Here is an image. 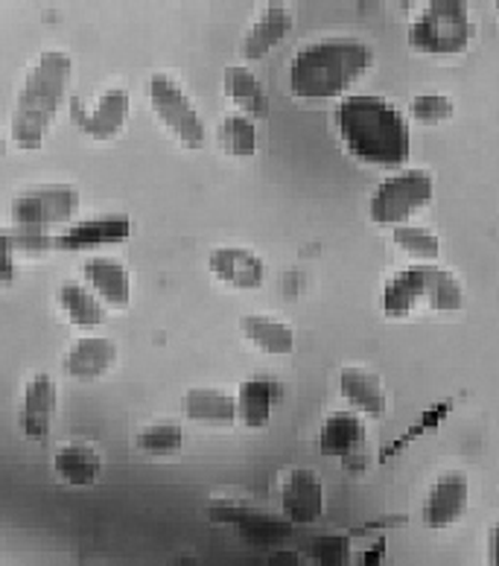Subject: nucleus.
Segmentation results:
<instances>
[{
  "mask_svg": "<svg viewBox=\"0 0 499 566\" xmlns=\"http://www.w3.org/2000/svg\"><path fill=\"white\" fill-rule=\"evenodd\" d=\"M392 240H395V245L406 258L420 260V263H433V260L441 258V240L424 226H412V222L397 226Z\"/></svg>",
  "mask_w": 499,
  "mask_h": 566,
  "instance_id": "30",
  "label": "nucleus"
},
{
  "mask_svg": "<svg viewBox=\"0 0 499 566\" xmlns=\"http://www.w3.org/2000/svg\"><path fill=\"white\" fill-rule=\"evenodd\" d=\"M117 365V342L108 336H82L65 354V371L73 380H100Z\"/></svg>",
  "mask_w": 499,
  "mask_h": 566,
  "instance_id": "17",
  "label": "nucleus"
},
{
  "mask_svg": "<svg viewBox=\"0 0 499 566\" xmlns=\"http://www.w3.org/2000/svg\"><path fill=\"white\" fill-rule=\"evenodd\" d=\"M73 62L65 50H48L35 59V65L27 71L21 94L15 99V112L9 123V135L18 149L33 153L48 140L56 114L62 108L71 88Z\"/></svg>",
  "mask_w": 499,
  "mask_h": 566,
  "instance_id": "2",
  "label": "nucleus"
},
{
  "mask_svg": "<svg viewBox=\"0 0 499 566\" xmlns=\"http://www.w3.org/2000/svg\"><path fill=\"white\" fill-rule=\"evenodd\" d=\"M283 389L281 382L269 377V374H254L237 386L233 397H237V421L249 429L269 427L274 415V406L281 400Z\"/></svg>",
  "mask_w": 499,
  "mask_h": 566,
  "instance_id": "16",
  "label": "nucleus"
},
{
  "mask_svg": "<svg viewBox=\"0 0 499 566\" xmlns=\"http://www.w3.org/2000/svg\"><path fill=\"white\" fill-rule=\"evenodd\" d=\"M336 129L347 153L371 167L397 170L412 153L409 126L383 97L356 94L342 99L336 108Z\"/></svg>",
  "mask_w": 499,
  "mask_h": 566,
  "instance_id": "1",
  "label": "nucleus"
},
{
  "mask_svg": "<svg viewBox=\"0 0 499 566\" xmlns=\"http://www.w3.org/2000/svg\"><path fill=\"white\" fill-rule=\"evenodd\" d=\"M82 277H85V286H89V290L94 292L103 304L126 307V304L132 301L129 269L123 266L121 260L91 258L89 263L82 266Z\"/></svg>",
  "mask_w": 499,
  "mask_h": 566,
  "instance_id": "21",
  "label": "nucleus"
},
{
  "mask_svg": "<svg viewBox=\"0 0 499 566\" xmlns=\"http://www.w3.org/2000/svg\"><path fill=\"white\" fill-rule=\"evenodd\" d=\"M315 566H347L351 564V543L345 534H319L310 546Z\"/></svg>",
  "mask_w": 499,
  "mask_h": 566,
  "instance_id": "31",
  "label": "nucleus"
},
{
  "mask_svg": "<svg viewBox=\"0 0 499 566\" xmlns=\"http://www.w3.org/2000/svg\"><path fill=\"white\" fill-rule=\"evenodd\" d=\"M292 30V12L283 3H267L260 9V15L251 21L249 33L242 39L240 53L251 62L263 59L272 48H278Z\"/></svg>",
  "mask_w": 499,
  "mask_h": 566,
  "instance_id": "20",
  "label": "nucleus"
},
{
  "mask_svg": "<svg viewBox=\"0 0 499 566\" xmlns=\"http://www.w3.org/2000/svg\"><path fill=\"white\" fill-rule=\"evenodd\" d=\"M137 450L144 455H153V459H164V455H173L181 450L185 444V429L176 421H155L146 423L135 438Z\"/></svg>",
  "mask_w": 499,
  "mask_h": 566,
  "instance_id": "29",
  "label": "nucleus"
},
{
  "mask_svg": "<svg viewBox=\"0 0 499 566\" xmlns=\"http://www.w3.org/2000/svg\"><path fill=\"white\" fill-rule=\"evenodd\" d=\"M208 272L222 286L237 292L260 290L267 281V263L258 251L242 249V245H219L208 254Z\"/></svg>",
  "mask_w": 499,
  "mask_h": 566,
  "instance_id": "10",
  "label": "nucleus"
},
{
  "mask_svg": "<svg viewBox=\"0 0 499 566\" xmlns=\"http://www.w3.org/2000/svg\"><path fill=\"white\" fill-rule=\"evenodd\" d=\"M129 91L126 88H105L91 108H82L73 103V120L80 123V129L94 140H112L117 138L129 120Z\"/></svg>",
  "mask_w": 499,
  "mask_h": 566,
  "instance_id": "12",
  "label": "nucleus"
},
{
  "mask_svg": "<svg viewBox=\"0 0 499 566\" xmlns=\"http://www.w3.org/2000/svg\"><path fill=\"white\" fill-rule=\"evenodd\" d=\"M208 520L217 526H231L242 541L258 546L281 543L292 534V523L287 517H274L269 511L240 500H214L208 505Z\"/></svg>",
  "mask_w": 499,
  "mask_h": 566,
  "instance_id": "9",
  "label": "nucleus"
},
{
  "mask_svg": "<svg viewBox=\"0 0 499 566\" xmlns=\"http://www.w3.org/2000/svg\"><path fill=\"white\" fill-rule=\"evenodd\" d=\"M59 307H62L67 322L73 327H80V331H94L108 318L103 301L80 281H65L59 286Z\"/></svg>",
  "mask_w": 499,
  "mask_h": 566,
  "instance_id": "27",
  "label": "nucleus"
},
{
  "mask_svg": "<svg viewBox=\"0 0 499 566\" xmlns=\"http://www.w3.org/2000/svg\"><path fill=\"white\" fill-rule=\"evenodd\" d=\"M187 421L208 427H231L237 421V397L219 386H196L185 395Z\"/></svg>",
  "mask_w": 499,
  "mask_h": 566,
  "instance_id": "22",
  "label": "nucleus"
},
{
  "mask_svg": "<svg viewBox=\"0 0 499 566\" xmlns=\"http://www.w3.org/2000/svg\"><path fill=\"white\" fill-rule=\"evenodd\" d=\"M435 181L424 170H403L388 176L383 185L374 190L368 202V217L377 226H406L420 208L433 202Z\"/></svg>",
  "mask_w": 499,
  "mask_h": 566,
  "instance_id": "6",
  "label": "nucleus"
},
{
  "mask_svg": "<svg viewBox=\"0 0 499 566\" xmlns=\"http://www.w3.org/2000/svg\"><path fill=\"white\" fill-rule=\"evenodd\" d=\"M53 249V237L33 228H0V286L15 281V254H41Z\"/></svg>",
  "mask_w": 499,
  "mask_h": 566,
  "instance_id": "24",
  "label": "nucleus"
},
{
  "mask_svg": "<svg viewBox=\"0 0 499 566\" xmlns=\"http://www.w3.org/2000/svg\"><path fill=\"white\" fill-rule=\"evenodd\" d=\"M467 505H470V482H467V473L450 470V473H444L429 488L424 509H420V520H424L427 528H450L465 517Z\"/></svg>",
  "mask_w": 499,
  "mask_h": 566,
  "instance_id": "11",
  "label": "nucleus"
},
{
  "mask_svg": "<svg viewBox=\"0 0 499 566\" xmlns=\"http://www.w3.org/2000/svg\"><path fill=\"white\" fill-rule=\"evenodd\" d=\"M173 566H196V560L190 555H181V558L173 560Z\"/></svg>",
  "mask_w": 499,
  "mask_h": 566,
  "instance_id": "35",
  "label": "nucleus"
},
{
  "mask_svg": "<svg viewBox=\"0 0 499 566\" xmlns=\"http://www.w3.org/2000/svg\"><path fill=\"white\" fill-rule=\"evenodd\" d=\"M222 91L226 97L231 99L237 112L258 120L269 112V99L267 91L260 85V80L246 65H231L226 67V76H222Z\"/></svg>",
  "mask_w": 499,
  "mask_h": 566,
  "instance_id": "26",
  "label": "nucleus"
},
{
  "mask_svg": "<svg viewBox=\"0 0 499 566\" xmlns=\"http://www.w3.org/2000/svg\"><path fill=\"white\" fill-rule=\"evenodd\" d=\"M269 566H306V558L295 549H274L269 555Z\"/></svg>",
  "mask_w": 499,
  "mask_h": 566,
  "instance_id": "33",
  "label": "nucleus"
},
{
  "mask_svg": "<svg viewBox=\"0 0 499 566\" xmlns=\"http://www.w3.org/2000/svg\"><path fill=\"white\" fill-rule=\"evenodd\" d=\"M465 304V286L450 269L435 263L401 269L383 286V313L388 318H406L420 307L433 313H456Z\"/></svg>",
  "mask_w": 499,
  "mask_h": 566,
  "instance_id": "4",
  "label": "nucleus"
},
{
  "mask_svg": "<svg viewBox=\"0 0 499 566\" xmlns=\"http://www.w3.org/2000/svg\"><path fill=\"white\" fill-rule=\"evenodd\" d=\"M129 234H132L129 217H123V213H105V217L82 219V222L67 228L65 234L53 237V249L89 251V249H100V245L123 243Z\"/></svg>",
  "mask_w": 499,
  "mask_h": 566,
  "instance_id": "14",
  "label": "nucleus"
},
{
  "mask_svg": "<svg viewBox=\"0 0 499 566\" xmlns=\"http://www.w3.org/2000/svg\"><path fill=\"white\" fill-rule=\"evenodd\" d=\"M339 391L345 397V403L351 406V412L365 415V418H380L386 412L388 397L383 389V380L377 374L363 368V365H347L339 374Z\"/></svg>",
  "mask_w": 499,
  "mask_h": 566,
  "instance_id": "18",
  "label": "nucleus"
},
{
  "mask_svg": "<svg viewBox=\"0 0 499 566\" xmlns=\"http://www.w3.org/2000/svg\"><path fill=\"white\" fill-rule=\"evenodd\" d=\"M488 564L499 566V523L488 534Z\"/></svg>",
  "mask_w": 499,
  "mask_h": 566,
  "instance_id": "34",
  "label": "nucleus"
},
{
  "mask_svg": "<svg viewBox=\"0 0 499 566\" xmlns=\"http://www.w3.org/2000/svg\"><path fill=\"white\" fill-rule=\"evenodd\" d=\"M146 91H149V106L164 129L187 149H199L205 144V120L190 94L169 73H153Z\"/></svg>",
  "mask_w": 499,
  "mask_h": 566,
  "instance_id": "7",
  "label": "nucleus"
},
{
  "mask_svg": "<svg viewBox=\"0 0 499 566\" xmlns=\"http://www.w3.org/2000/svg\"><path fill=\"white\" fill-rule=\"evenodd\" d=\"M0 153H3V146H0Z\"/></svg>",
  "mask_w": 499,
  "mask_h": 566,
  "instance_id": "36",
  "label": "nucleus"
},
{
  "mask_svg": "<svg viewBox=\"0 0 499 566\" xmlns=\"http://www.w3.org/2000/svg\"><path fill=\"white\" fill-rule=\"evenodd\" d=\"M409 114L418 123L435 126V123L450 120V117H453V99L444 97V94H420V97L412 99Z\"/></svg>",
  "mask_w": 499,
  "mask_h": 566,
  "instance_id": "32",
  "label": "nucleus"
},
{
  "mask_svg": "<svg viewBox=\"0 0 499 566\" xmlns=\"http://www.w3.org/2000/svg\"><path fill=\"white\" fill-rule=\"evenodd\" d=\"M242 339L267 356H290L295 350V333L287 322L274 316H242Z\"/></svg>",
  "mask_w": 499,
  "mask_h": 566,
  "instance_id": "25",
  "label": "nucleus"
},
{
  "mask_svg": "<svg viewBox=\"0 0 499 566\" xmlns=\"http://www.w3.org/2000/svg\"><path fill=\"white\" fill-rule=\"evenodd\" d=\"M80 208V193L73 185H41L18 193L9 205L12 226L48 231L53 226L71 222Z\"/></svg>",
  "mask_w": 499,
  "mask_h": 566,
  "instance_id": "8",
  "label": "nucleus"
},
{
  "mask_svg": "<svg viewBox=\"0 0 499 566\" xmlns=\"http://www.w3.org/2000/svg\"><path fill=\"white\" fill-rule=\"evenodd\" d=\"M324 514V485L313 470H290L281 482V517L292 526L299 523H315Z\"/></svg>",
  "mask_w": 499,
  "mask_h": 566,
  "instance_id": "13",
  "label": "nucleus"
},
{
  "mask_svg": "<svg viewBox=\"0 0 499 566\" xmlns=\"http://www.w3.org/2000/svg\"><path fill=\"white\" fill-rule=\"evenodd\" d=\"M374 62L360 39H322L306 44L290 62V91L301 99H333L347 94Z\"/></svg>",
  "mask_w": 499,
  "mask_h": 566,
  "instance_id": "3",
  "label": "nucleus"
},
{
  "mask_svg": "<svg viewBox=\"0 0 499 566\" xmlns=\"http://www.w3.org/2000/svg\"><path fill=\"white\" fill-rule=\"evenodd\" d=\"M319 447L324 455L331 459H342L347 464H354L356 459H363L365 450V423L363 415L356 412H333L322 427L319 436Z\"/></svg>",
  "mask_w": 499,
  "mask_h": 566,
  "instance_id": "19",
  "label": "nucleus"
},
{
  "mask_svg": "<svg viewBox=\"0 0 499 566\" xmlns=\"http://www.w3.org/2000/svg\"><path fill=\"white\" fill-rule=\"evenodd\" d=\"M56 382L50 374H35L27 380L21 400V432L30 441H48L56 418Z\"/></svg>",
  "mask_w": 499,
  "mask_h": 566,
  "instance_id": "15",
  "label": "nucleus"
},
{
  "mask_svg": "<svg viewBox=\"0 0 499 566\" xmlns=\"http://www.w3.org/2000/svg\"><path fill=\"white\" fill-rule=\"evenodd\" d=\"M474 39L470 9L461 0H433L409 27V44L429 56H456Z\"/></svg>",
  "mask_w": 499,
  "mask_h": 566,
  "instance_id": "5",
  "label": "nucleus"
},
{
  "mask_svg": "<svg viewBox=\"0 0 499 566\" xmlns=\"http://www.w3.org/2000/svg\"><path fill=\"white\" fill-rule=\"evenodd\" d=\"M219 146L231 158H251L258 153V123L240 112H231L219 123Z\"/></svg>",
  "mask_w": 499,
  "mask_h": 566,
  "instance_id": "28",
  "label": "nucleus"
},
{
  "mask_svg": "<svg viewBox=\"0 0 499 566\" xmlns=\"http://www.w3.org/2000/svg\"><path fill=\"white\" fill-rule=\"evenodd\" d=\"M53 470L56 476L71 488H91L103 473V459L91 444H62L53 455Z\"/></svg>",
  "mask_w": 499,
  "mask_h": 566,
  "instance_id": "23",
  "label": "nucleus"
}]
</instances>
